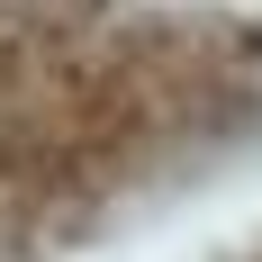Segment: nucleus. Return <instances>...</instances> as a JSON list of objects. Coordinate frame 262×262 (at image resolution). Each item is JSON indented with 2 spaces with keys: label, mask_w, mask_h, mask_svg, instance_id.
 I'll list each match as a JSON object with an SVG mask.
<instances>
[{
  "label": "nucleus",
  "mask_w": 262,
  "mask_h": 262,
  "mask_svg": "<svg viewBox=\"0 0 262 262\" xmlns=\"http://www.w3.org/2000/svg\"><path fill=\"white\" fill-rule=\"evenodd\" d=\"M226 262H262V235H253V244H244V253H226Z\"/></svg>",
  "instance_id": "f257e3e1"
}]
</instances>
